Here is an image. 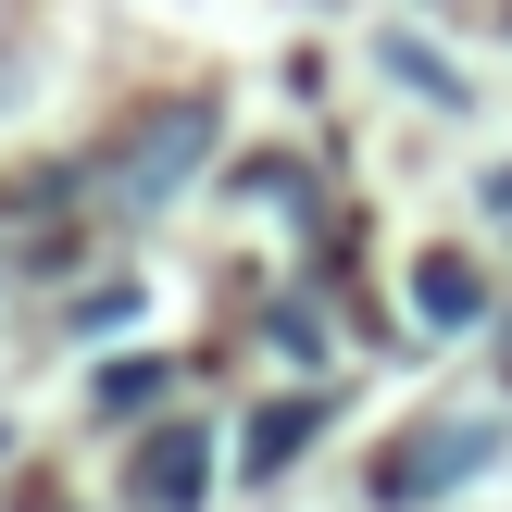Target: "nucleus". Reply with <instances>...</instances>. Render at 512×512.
Instances as JSON below:
<instances>
[{"instance_id": "obj_1", "label": "nucleus", "mask_w": 512, "mask_h": 512, "mask_svg": "<svg viewBox=\"0 0 512 512\" xmlns=\"http://www.w3.org/2000/svg\"><path fill=\"white\" fill-rule=\"evenodd\" d=\"M500 463V425L488 413H450V425H413V438L375 463V512H425V500H450V488H475V475Z\"/></svg>"}, {"instance_id": "obj_2", "label": "nucleus", "mask_w": 512, "mask_h": 512, "mask_svg": "<svg viewBox=\"0 0 512 512\" xmlns=\"http://www.w3.org/2000/svg\"><path fill=\"white\" fill-rule=\"evenodd\" d=\"M200 150H213V100H163V113L113 150V175H100V188H113L125 213H163V200L200 175Z\"/></svg>"}, {"instance_id": "obj_3", "label": "nucleus", "mask_w": 512, "mask_h": 512, "mask_svg": "<svg viewBox=\"0 0 512 512\" xmlns=\"http://www.w3.org/2000/svg\"><path fill=\"white\" fill-rule=\"evenodd\" d=\"M138 488H150V512H200L213 500V438H200V425H163L150 463H138Z\"/></svg>"}, {"instance_id": "obj_4", "label": "nucleus", "mask_w": 512, "mask_h": 512, "mask_svg": "<svg viewBox=\"0 0 512 512\" xmlns=\"http://www.w3.org/2000/svg\"><path fill=\"white\" fill-rule=\"evenodd\" d=\"M325 400H275V413H250V475H288V450H313Z\"/></svg>"}, {"instance_id": "obj_5", "label": "nucleus", "mask_w": 512, "mask_h": 512, "mask_svg": "<svg viewBox=\"0 0 512 512\" xmlns=\"http://www.w3.org/2000/svg\"><path fill=\"white\" fill-rule=\"evenodd\" d=\"M413 313H425V325H475V313H488V288H475V263H450V250H438V263L413 275Z\"/></svg>"}, {"instance_id": "obj_6", "label": "nucleus", "mask_w": 512, "mask_h": 512, "mask_svg": "<svg viewBox=\"0 0 512 512\" xmlns=\"http://www.w3.org/2000/svg\"><path fill=\"white\" fill-rule=\"evenodd\" d=\"M88 400H100L113 425H125V413H150V400H163V363H150V350H125V363H100V388H88Z\"/></svg>"}, {"instance_id": "obj_7", "label": "nucleus", "mask_w": 512, "mask_h": 512, "mask_svg": "<svg viewBox=\"0 0 512 512\" xmlns=\"http://www.w3.org/2000/svg\"><path fill=\"white\" fill-rule=\"evenodd\" d=\"M388 63H400V75H413V88H425V100H463V88H450V63H438V50H425V38H388Z\"/></svg>"}]
</instances>
